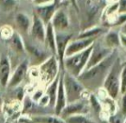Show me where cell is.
Here are the masks:
<instances>
[{"label":"cell","instance_id":"7a4b0ae2","mask_svg":"<svg viewBox=\"0 0 126 123\" xmlns=\"http://www.w3.org/2000/svg\"><path fill=\"white\" fill-rule=\"evenodd\" d=\"M93 47V45H92L82 52L74 54L70 57H66L64 59V71L70 73L75 78H79L86 70Z\"/></svg>","mask_w":126,"mask_h":123},{"label":"cell","instance_id":"8992f818","mask_svg":"<svg viewBox=\"0 0 126 123\" xmlns=\"http://www.w3.org/2000/svg\"><path fill=\"white\" fill-rule=\"evenodd\" d=\"M102 0H86L85 1V18L84 29L93 27V23L99 16L101 11ZM83 29V30H84Z\"/></svg>","mask_w":126,"mask_h":123},{"label":"cell","instance_id":"6da1fadb","mask_svg":"<svg viewBox=\"0 0 126 123\" xmlns=\"http://www.w3.org/2000/svg\"><path fill=\"white\" fill-rule=\"evenodd\" d=\"M117 57H118L117 51L116 49L99 64L96 65L90 69L85 70L80 74V76L78 78V79L81 82V83L84 86L86 83V84H91V86L93 87V84H99L100 82L103 85L105 77L108 74L109 71L111 68L115 60L117 59Z\"/></svg>","mask_w":126,"mask_h":123},{"label":"cell","instance_id":"d4e9b609","mask_svg":"<svg viewBox=\"0 0 126 123\" xmlns=\"http://www.w3.org/2000/svg\"><path fill=\"white\" fill-rule=\"evenodd\" d=\"M88 104L93 109V110L99 115L102 111V104L100 100L96 96L95 94H91V96H89V99H88Z\"/></svg>","mask_w":126,"mask_h":123},{"label":"cell","instance_id":"5b68a950","mask_svg":"<svg viewBox=\"0 0 126 123\" xmlns=\"http://www.w3.org/2000/svg\"><path fill=\"white\" fill-rule=\"evenodd\" d=\"M63 83L67 95V103L74 102L81 99V95L86 90L84 85L77 78L71 75L66 71H62Z\"/></svg>","mask_w":126,"mask_h":123},{"label":"cell","instance_id":"7402d4cb","mask_svg":"<svg viewBox=\"0 0 126 123\" xmlns=\"http://www.w3.org/2000/svg\"><path fill=\"white\" fill-rule=\"evenodd\" d=\"M10 42H11V47L13 50L17 54H23L25 52V44L23 41L22 36L19 35L17 32H14L10 39Z\"/></svg>","mask_w":126,"mask_h":123},{"label":"cell","instance_id":"cb8c5ba5","mask_svg":"<svg viewBox=\"0 0 126 123\" xmlns=\"http://www.w3.org/2000/svg\"><path fill=\"white\" fill-rule=\"evenodd\" d=\"M66 123H94L86 114H74L64 119Z\"/></svg>","mask_w":126,"mask_h":123},{"label":"cell","instance_id":"484cf974","mask_svg":"<svg viewBox=\"0 0 126 123\" xmlns=\"http://www.w3.org/2000/svg\"><path fill=\"white\" fill-rule=\"evenodd\" d=\"M45 92H46V88L44 86L37 87V88H35V90H33L30 98L32 99V101H33L34 102L37 103L38 101L40 100L42 96H43V95L45 94Z\"/></svg>","mask_w":126,"mask_h":123},{"label":"cell","instance_id":"7c38bea8","mask_svg":"<svg viewBox=\"0 0 126 123\" xmlns=\"http://www.w3.org/2000/svg\"><path fill=\"white\" fill-rule=\"evenodd\" d=\"M96 38H90V39H75L72 40L69 44L67 45V47L65 52V58L70 57V56L76 54L78 53H80L82 51L86 50L93 43L95 42Z\"/></svg>","mask_w":126,"mask_h":123},{"label":"cell","instance_id":"f546056e","mask_svg":"<svg viewBox=\"0 0 126 123\" xmlns=\"http://www.w3.org/2000/svg\"><path fill=\"white\" fill-rule=\"evenodd\" d=\"M37 104H38V106H40V107H42V108L49 107V105H50V100H49L48 96H47L46 93L44 94L43 96L38 101Z\"/></svg>","mask_w":126,"mask_h":123},{"label":"cell","instance_id":"9c48e42d","mask_svg":"<svg viewBox=\"0 0 126 123\" xmlns=\"http://www.w3.org/2000/svg\"><path fill=\"white\" fill-rule=\"evenodd\" d=\"M113 51L114 50H111V49L106 47L104 44L94 42L93 50H92V53L90 54L87 65H86V70L90 69V68L93 67L96 65L99 64L104 59H106Z\"/></svg>","mask_w":126,"mask_h":123},{"label":"cell","instance_id":"e575fe53","mask_svg":"<svg viewBox=\"0 0 126 123\" xmlns=\"http://www.w3.org/2000/svg\"><path fill=\"white\" fill-rule=\"evenodd\" d=\"M53 0H33V3L35 5H43V4H50Z\"/></svg>","mask_w":126,"mask_h":123},{"label":"cell","instance_id":"ffe728a7","mask_svg":"<svg viewBox=\"0 0 126 123\" xmlns=\"http://www.w3.org/2000/svg\"><path fill=\"white\" fill-rule=\"evenodd\" d=\"M48 47L49 50L53 54V55L56 56V43H55V31L53 28L51 23L46 25V35L45 42Z\"/></svg>","mask_w":126,"mask_h":123},{"label":"cell","instance_id":"f35d334b","mask_svg":"<svg viewBox=\"0 0 126 123\" xmlns=\"http://www.w3.org/2000/svg\"><path fill=\"white\" fill-rule=\"evenodd\" d=\"M31 1H33V0H31Z\"/></svg>","mask_w":126,"mask_h":123},{"label":"cell","instance_id":"4fadbf2b","mask_svg":"<svg viewBox=\"0 0 126 123\" xmlns=\"http://www.w3.org/2000/svg\"><path fill=\"white\" fill-rule=\"evenodd\" d=\"M30 35L40 43L45 42V35H46V25L37 16L35 13L33 14L32 16V23L30 27Z\"/></svg>","mask_w":126,"mask_h":123},{"label":"cell","instance_id":"277c9868","mask_svg":"<svg viewBox=\"0 0 126 123\" xmlns=\"http://www.w3.org/2000/svg\"><path fill=\"white\" fill-rule=\"evenodd\" d=\"M38 69L40 72V81L42 86L45 88L50 84L61 73L60 62L57 57L53 54L39 65Z\"/></svg>","mask_w":126,"mask_h":123},{"label":"cell","instance_id":"836d02e7","mask_svg":"<svg viewBox=\"0 0 126 123\" xmlns=\"http://www.w3.org/2000/svg\"><path fill=\"white\" fill-rule=\"evenodd\" d=\"M118 13H126V0H118Z\"/></svg>","mask_w":126,"mask_h":123},{"label":"cell","instance_id":"d6986e66","mask_svg":"<svg viewBox=\"0 0 126 123\" xmlns=\"http://www.w3.org/2000/svg\"><path fill=\"white\" fill-rule=\"evenodd\" d=\"M33 123H66L61 116L55 114H30Z\"/></svg>","mask_w":126,"mask_h":123},{"label":"cell","instance_id":"e0dca14e","mask_svg":"<svg viewBox=\"0 0 126 123\" xmlns=\"http://www.w3.org/2000/svg\"><path fill=\"white\" fill-rule=\"evenodd\" d=\"M104 45L111 50H116L120 47V32L115 29L109 30L104 38Z\"/></svg>","mask_w":126,"mask_h":123},{"label":"cell","instance_id":"9a60e30c","mask_svg":"<svg viewBox=\"0 0 126 123\" xmlns=\"http://www.w3.org/2000/svg\"><path fill=\"white\" fill-rule=\"evenodd\" d=\"M51 24L55 32H65L69 27V17L65 11L61 8L56 11L51 20Z\"/></svg>","mask_w":126,"mask_h":123},{"label":"cell","instance_id":"d590c367","mask_svg":"<svg viewBox=\"0 0 126 123\" xmlns=\"http://www.w3.org/2000/svg\"><path fill=\"white\" fill-rule=\"evenodd\" d=\"M120 42H121V46L126 51V34L122 33V32H120Z\"/></svg>","mask_w":126,"mask_h":123},{"label":"cell","instance_id":"ac0fdd59","mask_svg":"<svg viewBox=\"0 0 126 123\" xmlns=\"http://www.w3.org/2000/svg\"><path fill=\"white\" fill-rule=\"evenodd\" d=\"M15 21H16V26L22 32H23V33L30 32L32 23V18H30L29 15H27L24 12L17 13L16 15V17H15Z\"/></svg>","mask_w":126,"mask_h":123},{"label":"cell","instance_id":"d6a6232c","mask_svg":"<svg viewBox=\"0 0 126 123\" xmlns=\"http://www.w3.org/2000/svg\"><path fill=\"white\" fill-rule=\"evenodd\" d=\"M17 123H33L30 114H23L17 118Z\"/></svg>","mask_w":126,"mask_h":123},{"label":"cell","instance_id":"30bf717a","mask_svg":"<svg viewBox=\"0 0 126 123\" xmlns=\"http://www.w3.org/2000/svg\"><path fill=\"white\" fill-rule=\"evenodd\" d=\"M88 107H89L88 102L80 99L76 102L67 103L60 116L64 120L68 116L74 115V114H86Z\"/></svg>","mask_w":126,"mask_h":123},{"label":"cell","instance_id":"1f68e13d","mask_svg":"<svg viewBox=\"0 0 126 123\" xmlns=\"http://www.w3.org/2000/svg\"><path fill=\"white\" fill-rule=\"evenodd\" d=\"M118 110L123 114L124 117H126V94L122 95L121 97V102H120V107L118 108Z\"/></svg>","mask_w":126,"mask_h":123},{"label":"cell","instance_id":"2e32d148","mask_svg":"<svg viewBox=\"0 0 126 123\" xmlns=\"http://www.w3.org/2000/svg\"><path fill=\"white\" fill-rule=\"evenodd\" d=\"M11 76V65L10 58L6 54L0 55V85L7 87Z\"/></svg>","mask_w":126,"mask_h":123},{"label":"cell","instance_id":"8fae6325","mask_svg":"<svg viewBox=\"0 0 126 123\" xmlns=\"http://www.w3.org/2000/svg\"><path fill=\"white\" fill-rule=\"evenodd\" d=\"M29 71V60L24 59L22 61L15 69L14 72L11 74L10 81L8 83V88H16L21 84L22 82L24 80Z\"/></svg>","mask_w":126,"mask_h":123},{"label":"cell","instance_id":"44dd1931","mask_svg":"<svg viewBox=\"0 0 126 123\" xmlns=\"http://www.w3.org/2000/svg\"><path fill=\"white\" fill-rule=\"evenodd\" d=\"M60 73L57 76V78L46 87V92L45 93L48 96L49 100H50V105L49 107L52 108L54 109V104H55V99H56V95H57V90H58V84H59V79H60Z\"/></svg>","mask_w":126,"mask_h":123},{"label":"cell","instance_id":"3957f363","mask_svg":"<svg viewBox=\"0 0 126 123\" xmlns=\"http://www.w3.org/2000/svg\"><path fill=\"white\" fill-rule=\"evenodd\" d=\"M122 67L123 66L121 65L120 59L117 57L105 77L102 85L107 95L114 100L118 98L120 96V74Z\"/></svg>","mask_w":126,"mask_h":123},{"label":"cell","instance_id":"52a82bcc","mask_svg":"<svg viewBox=\"0 0 126 123\" xmlns=\"http://www.w3.org/2000/svg\"><path fill=\"white\" fill-rule=\"evenodd\" d=\"M73 40V34L67 32H55L56 57L60 62L61 70L64 71V59L65 52L69 42Z\"/></svg>","mask_w":126,"mask_h":123},{"label":"cell","instance_id":"ba28073f","mask_svg":"<svg viewBox=\"0 0 126 123\" xmlns=\"http://www.w3.org/2000/svg\"><path fill=\"white\" fill-rule=\"evenodd\" d=\"M61 4H62V0H53V2L50 4L35 5V13L43 22L44 24L47 25L51 22L56 11L61 7Z\"/></svg>","mask_w":126,"mask_h":123},{"label":"cell","instance_id":"f1b7e54d","mask_svg":"<svg viewBox=\"0 0 126 123\" xmlns=\"http://www.w3.org/2000/svg\"><path fill=\"white\" fill-rule=\"evenodd\" d=\"M13 33H14L13 29L8 25L2 27L1 29H0V36H1V38L4 39V40H10L11 38V36H12Z\"/></svg>","mask_w":126,"mask_h":123},{"label":"cell","instance_id":"4dcf8cb0","mask_svg":"<svg viewBox=\"0 0 126 123\" xmlns=\"http://www.w3.org/2000/svg\"><path fill=\"white\" fill-rule=\"evenodd\" d=\"M0 4L6 9H11L16 4V0H0Z\"/></svg>","mask_w":126,"mask_h":123},{"label":"cell","instance_id":"4316f807","mask_svg":"<svg viewBox=\"0 0 126 123\" xmlns=\"http://www.w3.org/2000/svg\"><path fill=\"white\" fill-rule=\"evenodd\" d=\"M126 94V64L123 65L120 74V95Z\"/></svg>","mask_w":126,"mask_h":123},{"label":"cell","instance_id":"83f0119b","mask_svg":"<svg viewBox=\"0 0 126 123\" xmlns=\"http://www.w3.org/2000/svg\"><path fill=\"white\" fill-rule=\"evenodd\" d=\"M126 117L123 115V114L120 111H117L116 114L110 115L107 120L108 123H125Z\"/></svg>","mask_w":126,"mask_h":123},{"label":"cell","instance_id":"8d00e7d4","mask_svg":"<svg viewBox=\"0 0 126 123\" xmlns=\"http://www.w3.org/2000/svg\"><path fill=\"white\" fill-rule=\"evenodd\" d=\"M70 2H71V4H72V5L74 6V9L79 12V6H78V0H70Z\"/></svg>","mask_w":126,"mask_h":123},{"label":"cell","instance_id":"74e56055","mask_svg":"<svg viewBox=\"0 0 126 123\" xmlns=\"http://www.w3.org/2000/svg\"><path fill=\"white\" fill-rule=\"evenodd\" d=\"M123 29H125L126 30V23H124V25H123Z\"/></svg>","mask_w":126,"mask_h":123},{"label":"cell","instance_id":"603a6c76","mask_svg":"<svg viewBox=\"0 0 126 123\" xmlns=\"http://www.w3.org/2000/svg\"><path fill=\"white\" fill-rule=\"evenodd\" d=\"M104 32V28L99 26H93L86 29L82 30L80 34L78 35L77 39H90L96 38L98 35Z\"/></svg>","mask_w":126,"mask_h":123},{"label":"cell","instance_id":"5bb4252c","mask_svg":"<svg viewBox=\"0 0 126 123\" xmlns=\"http://www.w3.org/2000/svg\"><path fill=\"white\" fill-rule=\"evenodd\" d=\"M67 104V95H66L65 88H64V83H63V75L62 71L60 75L59 79V84H58V90L57 95H56L55 99V104H54V112L55 115L60 116L62 112V110L65 109V107Z\"/></svg>","mask_w":126,"mask_h":123}]
</instances>
